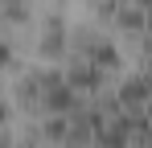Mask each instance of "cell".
I'll list each match as a JSON object with an SVG mask.
<instances>
[{
  "label": "cell",
  "instance_id": "6da1fadb",
  "mask_svg": "<svg viewBox=\"0 0 152 148\" xmlns=\"http://www.w3.org/2000/svg\"><path fill=\"white\" fill-rule=\"evenodd\" d=\"M144 95H148V82H144V78H136V82H127V86H124V95H119V99L132 107V103H144Z\"/></svg>",
  "mask_w": 152,
  "mask_h": 148
}]
</instances>
